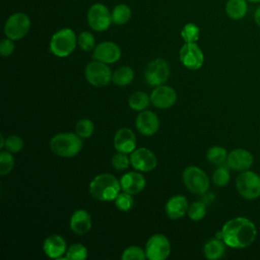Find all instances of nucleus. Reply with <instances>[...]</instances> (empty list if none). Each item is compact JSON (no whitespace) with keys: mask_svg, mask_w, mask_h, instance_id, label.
Wrapping results in <instances>:
<instances>
[{"mask_svg":"<svg viewBox=\"0 0 260 260\" xmlns=\"http://www.w3.org/2000/svg\"><path fill=\"white\" fill-rule=\"evenodd\" d=\"M112 13V21L117 25L125 24L131 18V9L126 4H118L114 7Z\"/></svg>","mask_w":260,"mask_h":260,"instance_id":"a878e982","label":"nucleus"},{"mask_svg":"<svg viewBox=\"0 0 260 260\" xmlns=\"http://www.w3.org/2000/svg\"><path fill=\"white\" fill-rule=\"evenodd\" d=\"M87 257V249L79 243L71 245L66 251V259L68 260H84Z\"/></svg>","mask_w":260,"mask_h":260,"instance_id":"c85d7f7f","label":"nucleus"},{"mask_svg":"<svg viewBox=\"0 0 260 260\" xmlns=\"http://www.w3.org/2000/svg\"><path fill=\"white\" fill-rule=\"evenodd\" d=\"M182 178L185 187L191 193L201 195L206 193L209 188L208 176L198 167H187L183 172Z\"/></svg>","mask_w":260,"mask_h":260,"instance_id":"423d86ee","label":"nucleus"},{"mask_svg":"<svg viewBox=\"0 0 260 260\" xmlns=\"http://www.w3.org/2000/svg\"><path fill=\"white\" fill-rule=\"evenodd\" d=\"M199 27L194 23H187L184 25L181 31V37L185 43H196L199 39Z\"/></svg>","mask_w":260,"mask_h":260,"instance_id":"c756f323","label":"nucleus"},{"mask_svg":"<svg viewBox=\"0 0 260 260\" xmlns=\"http://www.w3.org/2000/svg\"><path fill=\"white\" fill-rule=\"evenodd\" d=\"M188 207V200L185 196L175 195L167 201L166 213L171 219H178L186 214Z\"/></svg>","mask_w":260,"mask_h":260,"instance_id":"412c9836","label":"nucleus"},{"mask_svg":"<svg viewBox=\"0 0 260 260\" xmlns=\"http://www.w3.org/2000/svg\"><path fill=\"white\" fill-rule=\"evenodd\" d=\"M14 167V157L8 150L0 152V175L9 174Z\"/></svg>","mask_w":260,"mask_h":260,"instance_id":"2f4dec72","label":"nucleus"},{"mask_svg":"<svg viewBox=\"0 0 260 260\" xmlns=\"http://www.w3.org/2000/svg\"><path fill=\"white\" fill-rule=\"evenodd\" d=\"M78 46L85 52H89L94 48V37L89 31H82L77 38Z\"/></svg>","mask_w":260,"mask_h":260,"instance_id":"58836bf2","label":"nucleus"},{"mask_svg":"<svg viewBox=\"0 0 260 260\" xmlns=\"http://www.w3.org/2000/svg\"><path fill=\"white\" fill-rule=\"evenodd\" d=\"M230 177L231 176L229 171L223 167H219L214 171L212 175V182L217 187H224L229 184Z\"/></svg>","mask_w":260,"mask_h":260,"instance_id":"e433bc0d","label":"nucleus"},{"mask_svg":"<svg viewBox=\"0 0 260 260\" xmlns=\"http://www.w3.org/2000/svg\"><path fill=\"white\" fill-rule=\"evenodd\" d=\"M121 258L123 260H143L146 258V254L141 248L130 246L124 250Z\"/></svg>","mask_w":260,"mask_h":260,"instance_id":"4c0bfd02","label":"nucleus"},{"mask_svg":"<svg viewBox=\"0 0 260 260\" xmlns=\"http://www.w3.org/2000/svg\"><path fill=\"white\" fill-rule=\"evenodd\" d=\"M13 40L7 38V39H3L0 43V54L3 57H8L10 56L13 51H14V44L12 42Z\"/></svg>","mask_w":260,"mask_h":260,"instance_id":"ea45409f","label":"nucleus"},{"mask_svg":"<svg viewBox=\"0 0 260 260\" xmlns=\"http://www.w3.org/2000/svg\"><path fill=\"white\" fill-rule=\"evenodd\" d=\"M187 213H188L189 217L192 220L198 221V220L202 219L205 216V214H206V206L201 201L193 202L192 204L189 205Z\"/></svg>","mask_w":260,"mask_h":260,"instance_id":"473e14b6","label":"nucleus"},{"mask_svg":"<svg viewBox=\"0 0 260 260\" xmlns=\"http://www.w3.org/2000/svg\"><path fill=\"white\" fill-rule=\"evenodd\" d=\"M23 140L18 135H10L5 138V145L4 147L11 153L19 152L23 148Z\"/></svg>","mask_w":260,"mask_h":260,"instance_id":"f704fd0d","label":"nucleus"},{"mask_svg":"<svg viewBox=\"0 0 260 260\" xmlns=\"http://www.w3.org/2000/svg\"><path fill=\"white\" fill-rule=\"evenodd\" d=\"M248 1H251V2H260V0H248Z\"/></svg>","mask_w":260,"mask_h":260,"instance_id":"37998d69","label":"nucleus"},{"mask_svg":"<svg viewBox=\"0 0 260 260\" xmlns=\"http://www.w3.org/2000/svg\"><path fill=\"white\" fill-rule=\"evenodd\" d=\"M254 18H255V22L257 23V25L260 26V7L257 8V10L255 12V15H254Z\"/></svg>","mask_w":260,"mask_h":260,"instance_id":"a19ab883","label":"nucleus"},{"mask_svg":"<svg viewBox=\"0 0 260 260\" xmlns=\"http://www.w3.org/2000/svg\"><path fill=\"white\" fill-rule=\"evenodd\" d=\"M134 72L129 66H121L116 69L112 76V81L119 86H125L132 82Z\"/></svg>","mask_w":260,"mask_h":260,"instance_id":"393cba45","label":"nucleus"},{"mask_svg":"<svg viewBox=\"0 0 260 260\" xmlns=\"http://www.w3.org/2000/svg\"><path fill=\"white\" fill-rule=\"evenodd\" d=\"M87 22L93 30L104 31L113 22L112 13L104 4L95 3L87 11Z\"/></svg>","mask_w":260,"mask_h":260,"instance_id":"9d476101","label":"nucleus"},{"mask_svg":"<svg viewBox=\"0 0 260 260\" xmlns=\"http://www.w3.org/2000/svg\"><path fill=\"white\" fill-rule=\"evenodd\" d=\"M180 61L191 70L199 69L204 62V55L196 43H185L180 50Z\"/></svg>","mask_w":260,"mask_h":260,"instance_id":"f8f14e48","label":"nucleus"},{"mask_svg":"<svg viewBox=\"0 0 260 260\" xmlns=\"http://www.w3.org/2000/svg\"><path fill=\"white\" fill-rule=\"evenodd\" d=\"M170 76V67L166 60L157 58L152 60L144 73V78L149 85L158 86L167 82Z\"/></svg>","mask_w":260,"mask_h":260,"instance_id":"9b49d317","label":"nucleus"},{"mask_svg":"<svg viewBox=\"0 0 260 260\" xmlns=\"http://www.w3.org/2000/svg\"><path fill=\"white\" fill-rule=\"evenodd\" d=\"M121 189L120 181L111 174L98 175L89 184L90 195L100 201L115 200Z\"/></svg>","mask_w":260,"mask_h":260,"instance_id":"f03ea898","label":"nucleus"},{"mask_svg":"<svg viewBox=\"0 0 260 260\" xmlns=\"http://www.w3.org/2000/svg\"><path fill=\"white\" fill-rule=\"evenodd\" d=\"M256 236V225L246 217L232 218L221 229V240L226 246L235 249L249 247L255 241Z\"/></svg>","mask_w":260,"mask_h":260,"instance_id":"f257e3e1","label":"nucleus"},{"mask_svg":"<svg viewBox=\"0 0 260 260\" xmlns=\"http://www.w3.org/2000/svg\"><path fill=\"white\" fill-rule=\"evenodd\" d=\"M94 130L93 123L88 119H81L75 125V132L81 138H88Z\"/></svg>","mask_w":260,"mask_h":260,"instance_id":"7c9ffc66","label":"nucleus"},{"mask_svg":"<svg viewBox=\"0 0 260 260\" xmlns=\"http://www.w3.org/2000/svg\"><path fill=\"white\" fill-rule=\"evenodd\" d=\"M171 252L169 239L161 234L152 235L146 242L145 254L149 260H165Z\"/></svg>","mask_w":260,"mask_h":260,"instance_id":"1a4fd4ad","label":"nucleus"},{"mask_svg":"<svg viewBox=\"0 0 260 260\" xmlns=\"http://www.w3.org/2000/svg\"><path fill=\"white\" fill-rule=\"evenodd\" d=\"M30 28L28 16L22 12H16L8 17L4 25V34L7 38L17 41L26 36Z\"/></svg>","mask_w":260,"mask_h":260,"instance_id":"0eeeda50","label":"nucleus"},{"mask_svg":"<svg viewBox=\"0 0 260 260\" xmlns=\"http://www.w3.org/2000/svg\"><path fill=\"white\" fill-rule=\"evenodd\" d=\"M114 146L117 151L131 153L136 148V136L129 128L119 129L114 137Z\"/></svg>","mask_w":260,"mask_h":260,"instance_id":"a211bd4d","label":"nucleus"},{"mask_svg":"<svg viewBox=\"0 0 260 260\" xmlns=\"http://www.w3.org/2000/svg\"><path fill=\"white\" fill-rule=\"evenodd\" d=\"M236 188L243 198L254 200L260 196V176L249 170L241 172L236 179Z\"/></svg>","mask_w":260,"mask_h":260,"instance_id":"39448f33","label":"nucleus"},{"mask_svg":"<svg viewBox=\"0 0 260 260\" xmlns=\"http://www.w3.org/2000/svg\"><path fill=\"white\" fill-rule=\"evenodd\" d=\"M134 203L132 194H129L127 192H120L118 196L115 199V205L116 207L121 211H128L132 208Z\"/></svg>","mask_w":260,"mask_h":260,"instance_id":"72a5a7b5","label":"nucleus"},{"mask_svg":"<svg viewBox=\"0 0 260 260\" xmlns=\"http://www.w3.org/2000/svg\"><path fill=\"white\" fill-rule=\"evenodd\" d=\"M204 256L209 260H216L221 258L225 252V244L220 239L209 240L203 248Z\"/></svg>","mask_w":260,"mask_h":260,"instance_id":"5701e85b","label":"nucleus"},{"mask_svg":"<svg viewBox=\"0 0 260 260\" xmlns=\"http://www.w3.org/2000/svg\"><path fill=\"white\" fill-rule=\"evenodd\" d=\"M254 161L252 153L243 148H237L228 153L226 162L228 166L238 172H244L249 170Z\"/></svg>","mask_w":260,"mask_h":260,"instance_id":"dca6fc26","label":"nucleus"},{"mask_svg":"<svg viewBox=\"0 0 260 260\" xmlns=\"http://www.w3.org/2000/svg\"><path fill=\"white\" fill-rule=\"evenodd\" d=\"M85 78L94 86H105L112 81L113 73L107 63L101 61H92L85 67Z\"/></svg>","mask_w":260,"mask_h":260,"instance_id":"6e6552de","label":"nucleus"},{"mask_svg":"<svg viewBox=\"0 0 260 260\" xmlns=\"http://www.w3.org/2000/svg\"><path fill=\"white\" fill-rule=\"evenodd\" d=\"M91 228V217L84 209L76 210L70 218V229L77 235L87 233Z\"/></svg>","mask_w":260,"mask_h":260,"instance_id":"4be33fe9","label":"nucleus"},{"mask_svg":"<svg viewBox=\"0 0 260 260\" xmlns=\"http://www.w3.org/2000/svg\"><path fill=\"white\" fill-rule=\"evenodd\" d=\"M51 150L62 157L75 156L82 148V140L74 133H59L50 141Z\"/></svg>","mask_w":260,"mask_h":260,"instance_id":"7ed1b4c3","label":"nucleus"},{"mask_svg":"<svg viewBox=\"0 0 260 260\" xmlns=\"http://www.w3.org/2000/svg\"><path fill=\"white\" fill-rule=\"evenodd\" d=\"M206 158H207V160L210 164L219 166V165L223 164L226 160V158H228V151L225 150V148H223L221 146L214 145V146H211L207 150Z\"/></svg>","mask_w":260,"mask_h":260,"instance_id":"cd10ccee","label":"nucleus"},{"mask_svg":"<svg viewBox=\"0 0 260 260\" xmlns=\"http://www.w3.org/2000/svg\"><path fill=\"white\" fill-rule=\"evenodd\" d=\"M66 241L59 235H51L45 239L43 249L45 254L50 258H61L66 252Z\"/></svg>","mask_w":260,"mask_h":260,"instance_id":"aec40b11","label":"nucleus"},{"mask_svg":"<svg viewBox=\"0 0 260 260\" xmlns=\"http://www.w3.org/2000/svg\"><path fill=\"white\" fill-rule=\"evenodd\" d=\"M135 127L139 133L145 136H151L157 132L159 121L157 116L151 111L143 110L135 120Z\"/></svg>","mask_w":260,"mask_h":260,"instance_id":"f3484780","label":"nucleus"},{"mask_svg":"<svg viewBox=\"0 0 260 260\" xmlns=\"http://www.w3.org/2000/svg\"><path fill=\"white\" fill-rule=\"evenodd\" d=\"M112 166L115 170L117 171H123L129 168L130 166V157H128L127 153L125 152H120L118 151L116 154L113 155L112 157Z\"/></svg>","mask_w":260,"mask_h":260,"instance_id":"c9c22d12","label":"nucleus"},{"mask_svg":"<svg viewBox=\"0 0 260 260\" xmlns=\"http://www.w3.org/2000/svg\"><path fill=\"white\" fill-rule=\"evenodd\" d=\"M120 184L123 191L134 195L144 189L145 179L138 172H129L121 177Z\"/></svg>","mask_w":260,"mask_h":260,"instance_id":"6ab92c4d","label":"nucleus"},{"mask_svg":"<svg viewBox=\"0 0 260 260\" xmlns=\"http://www.w3.org/2000/svg\"><path fill=\"white\" fill-rule=\"evenodd\" d=\"M121 57L119 46L113 42L100 43L93 50L92 59L107 64L115 63Z\"/></svg>","mask_w":260,"mask_h":260,"instance_id":"2eb2a0df","label":"nucleus"},{"mask_svg":"<svg viewBox=\"0 0 260 260\" xmlns=\"http://www.w3.org/2000/svg\"><path fill=\"white\" fill-rule=\"evenodd\" d=\"M150 103V96H148L143 91H135L133 92L129 100V107L135 111H143L145 110Z\"/></svg>","mask_w":260,"mask_h":260,"instance_id":"bb28decb","label":"nucleus"},{"mask_svg":"<svg viewBox=\"0 0 260 260\" xmlns=\"http://www.w3.org/2000/svg\"><path fill=\"white\" fill-rule=\"evenodd\" d=\"M131 166L140 172H150L157 164L155 154L147 148L139 147L135 148L130 154Z\"/></svg>","mask_w":260,"mask_h":260,"instance_id":"ddd939ff","label":"nucleus"},{"mask_svg":"<svg viewBox=\"0 0 260 260\" xmlns=\"http://www.w3.org/2000/svg\"><path fill=\"white\" fill-rule=\"evenodd\" d=\"M77 39L71 28H62L56 31L50 42V50L57 57H67L75 49Z\"/></svg>","mask_w":260,"mask_h":260,"instance_id":"20e7f679","label":"nucleus"},{"mask_svg":"<svg viewBox=\"0 0 260 260\" xmlns=\"http://www.w3.org/2000/svg\"><path fill=\"white\" fill-rule=\"evenodd\" d=\"M0 140H1V144H0V147L2 148V147H4V145H5V138H4L3 134H1V135H0Z\"/></svg>","mask_w":260,"mask_h":260,"instance_id":"79ce46f5","label":"nucleus"},{"mask_svg":"<svg viewBox=\"0 0 260 260\" xmlns=\"http://www.w3.org/2000/svg\"><path fill=\"white\" fill-rule=\"evenodd\" d=\"M225 12L232 19H241L247 12V3L245 0H229Z\"/></svg>","mask_w":260,"mask_h":260,"instance_id":"b1692460","label":"nucleus"},{"mask_svg":"<svg viewBox=\"0 0 260 260\" xmlns=\"http://www.w3.org/2000/svg\"><path fill=\"white\" fill-rule=\"evenodd\" d=\"M177 101V93L175 89L168 85H158L156 86L151 94L150 102L151 104L158 109H168L175 105Z\"/></svg>","mask_w":260,"mask_h":260,"instance_id":"4468645a","label":"nucleus"}]
</instances>
